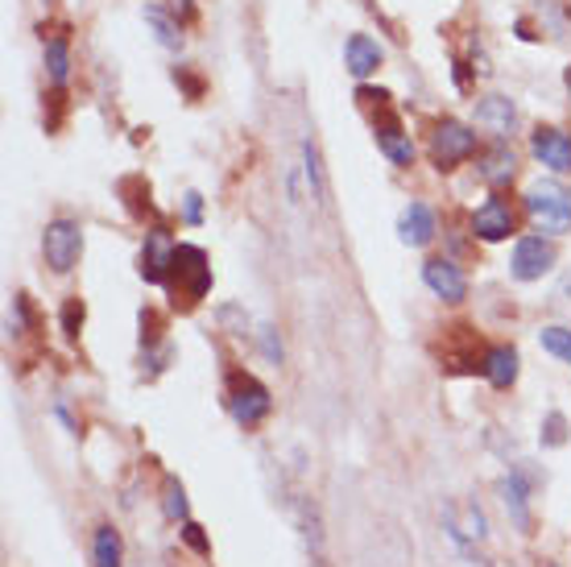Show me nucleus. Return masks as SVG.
Returning a JSON list of instances; mask_svg holds the SVG:
<instances>
[{"mask_svg":"<svg viewBox=\"0 0 571 567\" xmlns=\"http://www.w3.org/2000/svg\"><path fill=\"white\" fill-rule=\"evenodd\" d=\"M183 539H186V546H191V551H195V555H211V543H207L204 526H195V522H183Z\"/></svg>","mask_w":571,"mask_h":567,"instance_id":"26","label":"nucleus"},{"mask_svg":"<svg viewBox=\"0 0 571 567\" xmlns=\"http://www.w3.org/2000/svg\"><path fill=\"white\" fill-rule=\"evenodd\" d=\"M472 232H476L481 241H506L513 232V208L501 195H493L485 208L472 211Z\"/></svg>","mask_w":571,"mask_h":567,"instance_id":"10","label":"nucleus"},{"mask_svg":"<svg viewBox=\"0 0 571 567\" xmlns=\"http://www.w3.org/2000/svg\"><path fill=\"white\" fill-rule=\"evenodd\" d=\"M568 91H571V66H568Z\"/></svg>","mask_w":571,"mask_h":567,"instance_id":"31","label":"nucleus"},{"mask_svg":"<svg viewBox=\"0 0 571 567\" xmlns=\"http://www.w3.org/2000/svg\"><path fill=\"white\" fill-rule=\"evenodd\" d=\"M555 266V245L551 241H543V236H522L518 241V249H513V261L510 270L518 282H538L543 273Z\"/></svg>","mask_w":571,"mask_h":567,"instance_id":"6","label":"nucleus"},{"mask_svg":"<svg viewBox=\"0 0 571 567\" xmlns=\"http://www.w3.org/2000/svg\"><path fill=\"white\" fill-rule=\"evenodd\" d=\"M183 215H186V224H199V220H204V199H199L195 190L183 199Z\"/></svg>","mask_w":571,"mask_h":567,"instance_id":"29","label":"nucleus"},{"mask_svg":"<svg viewBox=\"0 0 571 567\" xmlns=\"http://www.w3.org/2000/svg\"><path fill=\"white\" fill-rule=\"evenodd\" d=\"M306 183H311V195H315V204H324L327 195V183H324V167H319V149H315V141H306Z\"/></svg>","mask_w":571,"mask_h":567,"instance_id":"23","label":"nucleus"},{"mask_svg":"<svg viewBox=\"0 0 571 567\" xmlns=\"http://www.w3.org/2000/svg\"><path fill=\"white\" fill-rule=\"evenodd\" d=\"M543 348L571 365V328H543Z\"/></svg>","mask_w":571,"mask_h":567,"instance_id":"24","label":"nucleus"},{"mask_svg":"<svg viewBox=\"0 0 571 567\" xmlns=\"http://www.w3.org/2000/svg\"><path fill=\"white\" fill-rule=\"evenodd\" d=\"M476 153V133L460 121H439L430 133V162L439 170H451L455 162H464Z\"/></svg>","mask_w":571,"mask_h":567,"instance_id":"4","label":"nucleus"},{"mask_svg":"<svg viewBox=\"0 0 571 567\" xmlns=\"http://www.w3.org/2000/svg\"><path fill=\"white\" fill-rule=\"evenodd\" d=\"M526 211L543 232H568L571 229V195L555 183H534L526 190Z\"/></svg>","mask_w":571,"mask_h":567,"instance_id":"2","label":"nucleus"},{"mask_svg":"<svg viewBox=\"0 0 571 567\" xmlns=\"http://www.w3.org/2000/svg\"><path fill=\"white\" fill-rule=\"evenodd\" d=\"M531 149H534V158H538L543 167H551L555 174L571 170V137L563 133V128L538 125L534 128V137H531Z\"/></svg>","mask_w":571,"mask_h":567,"instance_id":"8","label":"nucleus"},{"mask_svg":"<svg viewBox=\"0 0 571 567\" xmlns=\"http://www.w3.org/2000/svg\"><path fill=\"white\" fill-rule=\"evenodd\" d=\"M166 282H174V295H183V303H199V298L211 291V266H207V252L199 249V245H179Z\"/></svg>","mask_w":571,"mask_h":567,"instance_id":"1","label":"nucleus"},{"mask_svg":"<svg viewBox=\"0 0 571 567\" xmlns=\"http://www.w3.org/2000/svg\"><path fill=\"white\" fill-rule=\"evenodd\" d=\"M489 187H506L513 174H518V158H513V149L506 146V141H497L493 149H485L481 153V170H476Z\"/></svg>","mask_w":571,"mask_h":567,"instance_id":"15","label":"nucleus"},{"mask_svg":"<svg viewBox=\"0 0 571 567\" xmlns=\"http://www.w3.org/2000/svg\"><path fill=\"white\" fill-rule=\"evenodd\" d=\"M228 410H232V419L241 422V427H257L274 410V398H269V390L262 381L236 378L232 394H228Z\"/></svg>","mask_w":571,"mask_h":567,"instance_id":"5","label":"nucleus"},{"mask_svg":"<svg viewBox=\"0 0 571 567\" xmlns=\"http://www.w3.org/2000/svg\"><path fill=\"white\" fill-rule=\"evenodd\" d=\"M257 340H262V353H266L274 365H282V340H278V332H274V328H262Z\"/></svg>","mask_w":571,"mask_h":567,"instance_id":"28","label":"nucleus"},{"mask_svg":"<svg viewBox=\"0 0 571 567\" xmlns=\"http://www.w3.org/2000/svg\"><path fill=\"white\" fill-rule=\"evenodd\" d=\"M174 241H170V232L166 229H154L145 236L142 245V278L145 282H166L170 278V266H174Z\"/></svg>","mask_w":571,"mask_h":567,"instance_id":"9","label":"nucleus"},{"mask_svg":"<svg viewBox=\"0 0 571 567\" xmlns=\"http://www.w3.org/2000/svg\"><path fill=\"white\" fill-rule=\"evenodd\" d=\"M485 378L497 385V390H510L513 381H518V353H513L510 344H497V348H489V357H485Z\"/></svg>","mask_w":571,"mask_h":567,"instance_id":"18","label":"nucleus"},{"mask_svg":"<svg viewBox=\"0 0 571 567\" xmlns=\"http://www.w3.org/2000/svg\"><path fill=\"white\" fill-rule=\"evenodd\" d=\"M398 236H402V245H410V249H423V245L435 241V215H430L427 204H410V208L402 211Z\"/></svg>","mask_w":571,"mask_h":567,"instance_id":"12","label":"nucleus"},{"mask_svg":"<svg viewBox=\"0 0 571 567\" xmlns=\"http://www.w3.org/2000/svg\"><path fill=\"white\" fill-rule=\"evenodd\" d=\"M80 323H83V303L80 298H71V303L62 307V332H66V336H75V332H80Z\"/></svg>","mask_w":571,"mask_h":567,"instance_id":"27","label":"nucleus"},{"mask_svg":"<svg viewBox=\"0 0 571 567\" xmlns=\"http://www.w3.org/2000/svg\"><path fill=\"white\" fill-rule=\"evenodd\" d=\"M46 71H50L54 84H66V75H71V46H66V38H50L46 42Z\"/></svg>","mask_w":571,"mask_h":567,"instance_id":"20","label":"nucleus"},{"mask_svg":"<svg viewBox=\"0 0 571 567\" xmlns=\"http://www.w3.org/2000/svg\"><path fill=\"white\" fill-rule=\"evenodd\" d=\"M377 141L386 149V158L393 167H410L414 162V141H410L402 125H398V116H381V125H377Z\"/></svg>","mask_w":571,"mask_h":567,"instance_id":"16","label":"nucleus"},{"mask_svg":"<svg viewBox=\"0 0 571 567\" xmlns=\"http://www.w3.org/2000/svg\"><path fill=\"white\" fill-rule=\"evenodd\" d=\"M476 125H485L497 141H506V137H513V125H518V108L506 96H485L481 108H476Z\"/></svg>","mask_w":571,"mask_h":567,"instance_id":"11","label":"nucleus"},{"mask_svg":"<svg viewBox=\"0 0 571 567\" xmlns=\"http://www.w3.org/2000/svg\"><path fill=\"white\" fill-rule=\"evenodd\" d=\"M551 567H559V564H551Z\"/></svg>","mask_w":571,"mask_h":567,"instance_id":"32","label":"nucleus"},{"mask_svg":"<svg viewBox=\"0 0 571 567\" xmlns=\"http://www.w3.org/2000/svg\"><path fill=\"white\" fill-rule=\"evenodd\" d=\"M501 497H506V509H510L513 526H518L522 534H531V526H534V518H531V484L513 472L510 481L501 484Z\"/></svg>","mask_w":571,"mask_h":567,"instance_id":"17","label":"nucleus"},{"mask_svg":"<svg viewBox=\"0 0 571 567\" xmlns=\"http://www.w3.org/2000/svg\"><path fill=\"white\" fill-rule=\"evenodd\" d=\"M41 252H46V266L54 273H71L80 266L83 252V229L75 220H54L41 232Z\"/></svg>","mask_w":571,"mask_h":567,"instance_id":"3","label":"nucleus"},{"mask_svg":"<svg viewBox=\"0 0 571 567\" xmlns=\"http://www.w3.org/2000/svg\"><path fill=\"white\" fill-rule=\"evenodd\" d=\"M444 518H448V534L464 546V551H469L472 543H485V514H481L476 505H464L460 514L448 505V514H444Z\"/></svg>","mask_w":571,"mask_h":567,"instance_id":"14","label":"nucleus"},{"mask_svg":"<svg viewBox=\"0 0 571 567\" xmlns=\"http://www.w3.org/2000/svg\"><path fill=\"white\" fill-rule=\"evenodd\" d=\"M92 564L96 567H124L121 530H112V526H96V539H92Z\"/></svg>","mask_w":571,"mask_h":567,"instance_id":"19","label":"nucleus"},{"mask_svg":"<svg viewBox=\"0 0 571 567\" xmlns=\"http://www.w3.org/2000/svg\"><path fill=\"white\" fill-rule=\"evenodd\" d=\"M162 509H166V518L170 522H191V505H186V489L174 477L166 481L162 489Z\"/></svg>","mask_w":571,"mask_h":567,"instance_id":"21","label":"nucleus"},{"mask_svg":"<svg viewBox=\"0 0 571 567\" xmlns=\"http://www.w3.org/2000/svg\"><path fill=\"white\" fill-rule=\"evenodd\" d=\"M344 66L348 75H356V79H368L377 66H381V46L373 42L368 34H352L344 46Z\"/></svg>","mask_w":571,"mask_h":567,"instance_id":"13","label":"nucleus"},{"mask_svg":"<svg viewBox=\"0 0 571 567\" xmlns=\"http://www.w3.org/2000/svg\"><path fill=\"white\" fill-rule=\"evenodd\" d=\"M563 440H568V419L555 410V415H547V422H543V443H547V447H559Z\"/></svg>","mask_w":571,"mask_h":567,"instance_id":"25","label":"nucleus"},{"mask_svg":"<svg viewBox=\"0 0 571 567\" xmlns=\"http://www.w3.org/2000/svg\"><path fill=\"white\" fill-rule=\"evenodd\" d=\"M423 282H427L430 295L444 298V303H464V295H469V278L460 273L455 261H444V257L423 266Z\"/></svg>","mask_w":571,"mask_h":567,"instance_id":"7","label":"nucleus"},{"mask_svg":"<svg viewBox=\"0 0 571 567\" xmlns=\"http://www.w3.org/2000/svg\"><path fill=\"white\" fill-rule=\"evenodd\" d=\"M145 22L154 25V34H158V42H162L166 50H179V46H183V34H179V25L170 22V17H166L158 4H149V9H145Z\"/></svg>","mask_w":571,"mask_h":567,"instance_id":"22","label":"nucleus"},{"mask_svg":"<svg viewBox=\"0 0 571 567\" xmlns=\"http://www.w3.org/2000/svg\"><path fill=\"white\" fill-rule=\"evenodd\" d=\"M174 13H183V17H191L195 9H191V0H174Z\"/></svg>","mask_w":571,"mask_h":567,"instance_id":"30","label":"nucleus"}]
</instances>
